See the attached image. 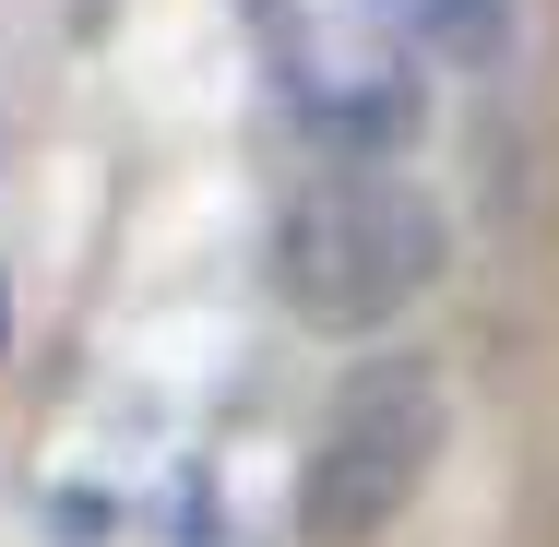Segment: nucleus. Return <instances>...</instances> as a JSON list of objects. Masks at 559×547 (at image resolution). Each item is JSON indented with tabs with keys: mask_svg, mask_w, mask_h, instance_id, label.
Returning a JSON list of instances; mask_svg holds the SVG:
<instances>
[{
	"mask_svg": "<svg viewBox=\"0 0 559 547\" xmlns=\"http://www.w3.org/2000/svg\"><path fill=\"white\" fill-rule=\"evenodd\" d=\"M452 274V215L405 167H322L274 215V298L310 333H381Z\"/></svg>",
	"mask_w": 559,
	"mask_h": 547,
	"instance_id": "nucleus-1",
	"label": "nucleus"
},
{
	"mask_svg": "<svg viewBox=\"0 0 559 547\" xmlns=\"http://www.w3.org/2000/svg\"><path fill=\"white\" fill-rule=\"evenodd\" d=\"M452 452V393L429 357H369L357 381H345L334 405H322V429L298 452V547H381L405 512H417V488L441 476Z\"/></svg>",
	"mask_w": 559,
	"mask_h": 547,
	"instance_id": "nucleus-2",
	"label": "nucleus"
},
{
	"mask_svg": "<svg viewBox=\"0 0 559 547\" xmlns=\"http://www.w3.org/2000/svg\"><path fill=\"white\" fill-rule=\"evenodd\" d=\"M298 131L334 155V167H393L417 131H429V60H357L334 84L298 96Z\"/></svg>",
	"mask_w": 559,
	"mask_h": 547,
	"instance_id": "nucleus-3",
	"label": "nucleus"
},
{
	"mask_svg": "<svg viewBox=\"0 0 559 547\" xmlns=\"http://www.w3.org/2000/svg\"><path fill=\"white\" fill-rule=\"evenodd\" d=\"M381 24L429 72H500L524 48V0H381Z\"/></svg>",
	"mask_w": 559,
	"mask_h": 547,
	"instance_id": "nucleus-4",
	"label": "nucleus"
},
{
	"mask_svg": "<svg viewBox=\"0 0 559 547\" xmlns=\"http://www.w3.org/2000/svg\"><path fill=\"white\" fill-rule=\"evenodd\" d=\"M108 524H119V500H108V488H60V500H48V536H60V547H96Z\"/></svg>",
	"mask_w": 559,
	"mask_h": 547,
	"instance_id": "nucleus-5",
	"label": "nucleus"
}]
</instances>
